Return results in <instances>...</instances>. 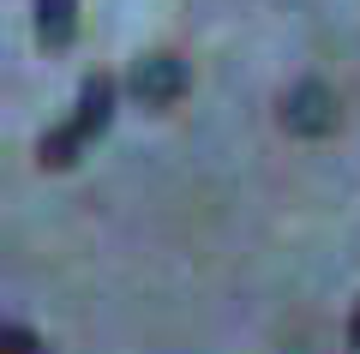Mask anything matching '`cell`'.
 Segmentation results:
<instances>
[{"label":"cell","mask_w":360,"mask_h":354,"mask_svg":"<svg viewBox=\"0 0 360 354\" xmlns=\"http://www.w3.org/2000/svg\"><path fill=\"white\" fill-rule=\"evenodd\" d=\"M115 78L108 72H90L84 84H78V102H72V120H60V127L49 132V139H42V168H72L78 156H84V144L96 139V132L108 127V120H115Z\"/></svg>","instance_id":"obj_1"},{"label":"cell","mask_w":360,"mask_h":354,"mask_svg":"<svg viewBox=\"0 0 360 354\" xmlns=\"http://www.w3.org/2000/svg\"><path fill=\"white\" fill-rule=\"evenodd\" d=\"M186 84H193V72H186L180 54H144V61H132V72H127V90L144 102V108H174V102L186 96Z\"/></svg>","instance_id":"obj_2"},{"label":"cell","mask_w":360,"mask_h":354,"mask_svg":"<svg viewBox=\"0 0 360 354\" xmlns=\"http://www.w3.org/2000/svg\"><path fill=\"white\" fill-rule=\"evenodd\" d=\"M283 127L300 132V139H324V132H336V90L319 84V78L295 84L283 96Z\"/></svg>","instance_id":"obj_3"},{"label":"cell","mask_w":360,"mask_h":354,"mask_svg":"<svg viewBox=\"0 0 360 354\" xmlns=\"http://www.w3.org/2000/svg\"><path fill=\"white\" fill-rule=\"evenodd\" d=\"M78 37V0H37V42L42 49H66Z\"/></svg>","instance_id":"obj_4"},{"label":"cell","mask_w":360,"mask_h":354,"mask_svg":"<svg viewBox=\"0 0 360 354\" xmlns=\"http://www.w3.org/2000/svg\"><path fill=\"white\" fill-rule=\"evenodd\" d=\"M0 354H42V342H37V330L6 324V330H0Z\"/></svg>","instance_id":"obj_5"},{"label":"cell","mask_w":360,"mask_h":354,"mask_svg":"<svg viewBox=\"0 0 360 354\" xmlns=\"http://www.w3.org/2000/svg\"><path fill=\"white\" fill-rule=\"evenodd\" d=\"M348 354H360V306H354V318H348Z\"/></svg>","instance_id":"obj_6"}]
</instances>
